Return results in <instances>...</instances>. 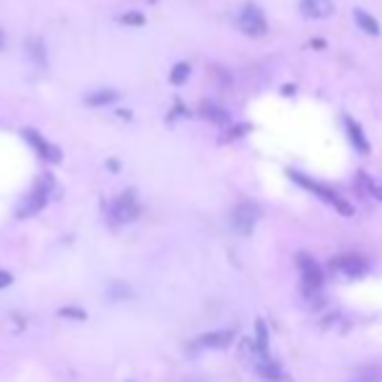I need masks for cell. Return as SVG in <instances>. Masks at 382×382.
I'll use <instances>...</instances> for the list:
<instances>
[{"mask_svg": "<svg viewBox=\"0 0 382 382\" xmlns=\"http://www.w3.org/2000/svg\"><path fill=\"white\" fill-rule=\"evenodd\" d=\"M289 177L297 182V185H302V188H307V190H312L315 195H318L320 201L330 203L336 211L340 213V216H354V208H351V203H346L343 198H340L338 192H333L330 188H325V185H320V182H315L312 177H304V174H299V172H289Z\"/></svg>", "mask_w": 382, "mask_h": 382, "instance_id": "obj_1", "label": "cell"}, {"mask_svg": "<svg viewBox=\"0 0 382 382\" xmlns=\"http://www.w3.org/2000/svg\"><path fill=\"white\" fill-rule=\"evenodd\" d=\"M140 213V203L136 198V192L127 190L122 195H117L115 201L107 203V216L112 224H127V221H136Z\"/></svg>", "mask_w": 382, "mask_h": 382, "instance_id": "obj_2", "label": "cell"}, {"mask_svg": "<svg viewBox=\"0 0 382 382\" xmlns=\"http://www.w3.org/2000/svg\"><path fill=\"white\" fill-rule=\"evenodd\" d=\"M50 177H44V180H39L37 185H34V190L24 198L21 203H19V208H16V216L19 219H29V216H34V213H39L47 206V190H50Z\"/></svg>", "mask_w": 382, "mask_h": 382, "instance_id": "obj_3", "label": "cell"}, {"mask_svg": "<svg viewBox=\"0 0 382 382\" xmlns=\"http://www.w3.org/2000/svg\"><path fill=\"white\" fill-rule=\"evenodd\" d=\"M237 24L247 37H266L268 34V21H266V13L260 11L257 6H244L239 16H237Z\"/></svg>", "mask_w": 382, "mask_h": 382, "instance_id": "obj_4", "label": "cell"}, {"mask_svg": "<svg viewBox=\"0 0 382 382\" xmlns=\"http://www.w3.org/2000/svg\"><path fill=\"white\" fill-rule=\"evenodd\" d=\"M260 219V208L255 203H239L232 211V226L239 234H250L255 229V224Z\"/></svg>", "mask_w": 382, "mask_h": 382, "instance_id": "obj_5", "label": "cell"}, {"mask_svg": "<svg viewBox=\"0 0 382 382\" xmlns=\"http://www.w3.org/2000/svg\"><path fill=\"white\" fill-rule=\"evenodd\" d=\"M297 263L302 268V281H304V291H318L320 284H322V271L320 266L309 257L307 253L297 255Z\"/></svg>", "mask_w": 382, "mask_h": 382, "instance_id": "obj_6", "label": "cell"}, {"mask_svg": "<svg viewBox=\"0 0 382 382\" xmlns=\"http://www.w3.org/2000/svg\"><path fill=\"white\" fill-rule=\"evenodd\" d=\"M330 266H333V271H338L340 276H349V278H359L367 271V263L361 260L359 255H338V257H333Z\"/></svg>", "mask_w": 382, "mask_h": 382, "instance_id": "obj_7", "label": "cell"}, {"mask_svg": "<svg viewBox=\"0 0 382 382\" xmlns=\"http://www.w3.org/2000/svg\"><path fill=\"white\" fill-rule=\"evenodd\" d=\"M24 138L32 143V149L42 156L44 161H50V164H57V161L63 159V154H60V149L57 146H53L50 140H44L39 133H34V130H24Z\"/></svg>", "mask_w": 382, "mask_h": 382, "instance_id": "obj_8", "label": "cell"}, {"mask_svg": "<svg viewBox=\"0 0 382 382\" xmlns=\"http://www.w3.org/2000/svg\"><path fill=\"white\" fill-rule=\"evenodd\" d=\"M234 340V330H211V333H203L198 338V346L203 349H226L232 346Z\"/></svg>", "mask_w": 382, "mask_h": 382, "instance_id": "obj_9", "label": "cell"}, {"mask_svg": "<svg viewBox=\"0 0 382 382\" xmlns=\"http://www.w3.org/2000/svg\"><path fill=\"white\" fill-rule=\"evenodd\" d=\"M336 11L333 0H302V13L307 19H328Z\"/></svg>", "mask_w": 382, "mask_h": 382, "instance_id": "obj_10", "label": "cell"}, {"mask_svg": "<svg viewBox=\"0 0 382 382\" xmlns=\"http://www.w3.org/2000/svg\"><path fill=\"white\" fill-rule=\"evenodd\" d=\"M343 127H346V133H349L354 149L359 151V154H370V140H367V136H364V130L354 122V117H349V115L343 117Z\"/></svg>", "mask_w": 382, "mask_h": 382, "instance_id": "obj_11", "label": "cell"}, {"mask_svg": "<svg viewBox=\"0 0 382 382\" xmlns=\"http://www.w3.org/2000/svg\"><path fill=\"white\" fill-rule=\"evenodd\" d=\"M356 188H359L361 192H370L372 198L382 201V180L380 177H372V174H367V172H359V174H356Z\"/></svg>", "mask_w": 382, "mask_h": 382, "instance_id": "obj_12", "label": "cell"}, {"mask_svg": "<svg viewBox=\"0 0 382 382\" xmlns=\"http://www.w3.org/2000/svg\"><path fill=\"white\" fill-rule=\"evenodd\" d=\"M201 115L206 117V120L216 122V125H226V122H229V112H226L224 107L213 104V102H203V104H201Z\"/></svg>", "mask_w": 382, "mask_h": 382, "instance_id": "obj_13", "label": "cell"}, {"mask_svg": "<svg viewBox=\"0 0 382 382\" xmlns=\"http://www.w3.org/2000/svg\"><path fill=\"white\" fill-rule=\"evenodd\" d=\"M354 19H356V24H359L361 32H367L370 37H377V34H380V24L374 21V16H372V13L356 8V11H354Z\"/></svg>", "mask_w": 382, "mask_h": 382, "instance_id": "obj_14", "label": "cell"}, {"mask_svg": "<svg viewBox=\"0 0 382 382\" xmlns=\"http://www.w3.org/2000/svg\"><path fill=\"white\" fill-rule=\"evenodd\" d=\"M112 102H117V91H112V89H104V91H96V94L86 96V104L91 107H104L112 104Z\"/></svg>", "mask_w": 382, "mask_h": 382, "instance_id": "obj_15", "label": "cell"}, {"mask_svg": "<svg viewBox=\"0 0 382 382\" xmlns=\"http://www.w3.org/2000/svg\"><path fill=\"white\" fill-rule=\"evenodd\" d=\"M190 78V65L188 63H177L174 68H172V75H170V81L174 86H180V84H185Z\"/></svg>", "mask_w": 382, "mask_h": 382, "instance_id": "obj_16", "label": "cell"}, {"mask_svg": "<svg viewBox=\"0 0 382 382\" xmlns=\"http://www.w3.org/2000/svg\"><path fill=\"white\" fill-rule=\"evenodd\" d=\"M117 21H120V24H130V26H140V24H146V19H143V13L130 11V13H122Z\"/></svg>", "mask_w": 382, "mask_h": 382, "instance_id": "obj_17", "label": "cell"}, {"mask_svg": "<svg viewBox=\"0 0 382 382\" xmlns=\"http://www.w3.org/2000/svg\"><path fill=\"white\" fill-rule=\"evenodd\" d=\"M60 318L68 320H86V312L81 307H63L60 309Z\"/></svg>", "mask_w": 382, "mask_h": 382, "instance_id": "obj_18", "label": "cell"}, {"mask_svg": "<svg viewBox=\"0 0 382 382\" xmlns=\"http://www.w3.org/2000/svg\"><path fill=\"white\" fill-rule=\"evenodd\" d=\"M13 284V276L8 273V271H0V289H6V286H11Z\"/></svg>", "mask_w": 382, "mask_h": 382, "instance_id": "obj_19", "label": "cell"}, {"mask_svg": "<svg viewBox=\"0 0 382 382\" xmlns=\"http://www.w3.org/2000/svg\"><path fill=\"white\" fill-rule=\"evenodd\" d=\"M3 44H6V37H3V32H0V47H3Z\"/></svg>", "mask_w": 382, "mask_h": 382, "instance_id": "obj_20", "label": "cell"}]
</instances>
